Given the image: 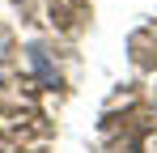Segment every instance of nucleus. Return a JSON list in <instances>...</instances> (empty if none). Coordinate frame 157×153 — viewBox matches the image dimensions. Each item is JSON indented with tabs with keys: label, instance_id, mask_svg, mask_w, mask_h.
I'll list each match as a JSON object with an SVG mask.
<instances>
[{
	"label": "nucleus",
	"instance_id": "f257e3e1",
	"mask_svg": "<svg viewBox=\"0 0 157 153\" xmlns=\"http://www.w3.org/2000/svg\"><path fill=\"white\" fill-rule=\"evenodd\" d=\"M30 64H34V73H38V81L43 85H55L59 81V73H55V64L43 55V47H30Z\"/></svg>",
	"mask_w": 157,
	"mask_h": 153
}]
</instances>
